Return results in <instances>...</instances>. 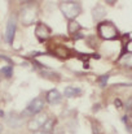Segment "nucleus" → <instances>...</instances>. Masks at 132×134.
<instances>
[{"mask_svg":"<svg viewBox=\"0 0 132 134\" xmlns=\"http://www.w3.org/2000/svg\"><path fill=\"white\" fill-rule=\"evenodd\" d=\"M16 30H17V17L12 14L7 22V29L4 33V39L8 44H13L14 37H16Z\"/></svg>","mask_w":132,"mask_h":134,"instance_id":"39448f33","label":"nucleus"},{"mask_svg":"<svg viewBox=\"0 0 132 134\" xmlns=\"http://www.w3.org/2000/svg\"><path fill=\"white\" fill-rule=\"evenodd\" d=\"M97 35L104 41H115L121 37L118 27L111 21H101L96 26Z\"/></svg>","mask_w":132,"mask_h":134,"instance_id":"f257e3e1","label":"nucleus"},{"mask_svg":"<svg viewBox=\"0 0 132 134\" xmlns=\"http://www.w3.org/2000/svg\"><path fill=\"white\" fill-rule=\"evenodd\" d=\"M124 65L132 69V53H127L126 60H124Z\"/></svg>","mask_w":132,"mask_h":134,"instance_id":"a211bd4d","label":"nucleus"},{"mask_svg":"<svg viewBox=\"0 0 132 134\" xmlns=\"http://www.w3.org/2000/svg\"><path fill=\"white\" fill-rule=\"evenodd\" d=\"M54 125H56V119H48L45 121V124L42 126V132L43 133H52V130L54 129Z\"/></svg>","mask_w":132,"mask_h":134,"instance_id":"4468645a","label":"nucleus"},{"mask_svg":"<svg viewBox=\"0 0 132 134\" xmlns=\"http://www.w3.org/2000/svg\"><path fill=\"white\" fill-rule=\"evenodd\" d=\"M52 34V30L48 25H45L44 22H38L36 27H35V37L38 38L39 42H45L49 39Z\"/></svg>","mask_w":132,"mask_h":134,"instance_id":"423d86ee","label":"nucleus"},{"mask_svg":"<svg viewBox=\"0 0 132 134\" xmlns=\"http://www.w3.org/2000/svg\"><path fill=\"white\" fill-rule=\"evenodd\" d=\"M105 14H106V12H105V8L102 5H96L93 8V10H92L93 20L95 21H98V22H101V20L105 17Z\"/></svg>","mask_w":132,"mask_h":134,"instance_id":"1a4fd4ad","label":"nucleus"},{"mask_svg":"<svg viewBox=\"0 0 132 134\" xmlns=\"http://www.w3.org/2000/svg\"><path fill=\"white\" fill-rule=\"evenodd\" d=\"M38 17V8L34 4V1H26V4L22 7L20 12V20L23 26H30L35 22Z\"/></svg>","mask_w":132,"mask_h":134,"instance_id":"f03ea898","label":"nucleus"},{"mask_svg":"<svg viewBox=\"0 0 132 134\" xmlns=\"http://www.w3.org/2000/svg\"><path fill=\"white\" fill-rule=\"evenodd\" d=\"M114 105H115L117 108H122V105H123V104H122V100H121V99H115V100H114Z\"/></svg>","mask_w":132,"mask_h":134,"instance_id":"aec40b11","label":"nucleus"},{"mask_svg":"<svg viewBox=\"0 0 132 134\" xmlns=\"http://www.w3.org/2000/svg\"><path fill=\"white\" fill-rule=\"evenodd\" d=\"M126 109H127V116H132V98L128 99V102L126 104Z\"/></svg>","mask_w":132,"mask_h":134,"instance_id":"6ab92c4d","label":"nucleus"},{"mask_svg":"<svg viewBox=\"0 0 132 134\" xmlns=\"http://www.w3.org/2000/svg\"><path fill=\"white\" fill-rule=\"evenodd\" d=\"M83 27H82V25L79 24V22H77L75 20L74 21H70L69 24H67V31H69V34L70 35H77L78 33H80V30H82Z\"/></svg>","mask_w":132,"mask_h":134,"instance_id":"9b49d317","label":"nucleus"},{"mask_svg":"<svg viewBox=\"0 0 132 134\" xmlns=\"http://www.w3.org/2000/svg\"><path fill=\"white\" fill-rule=\"evenodd\" d=\"M27 129L34 132V133H38L39 130H42V125L39 124V121L34 117V119H30L27 121Z\"/></svg>","mask_w":132,"mask_h":134,"instance_id":"ddd939ff","label":"nucleus"},{"mask_svg":"<svg viewBox=\"0 0 132 134\" xmlns=\"http://www.w3.org/2000/svg\"><path fill=\"white\" fill-rule=\"evenodd\" d=\"M109 77H110V74H109V73H106V74H102V76H100V77L97 78V82L100 83V86H101V87H105V86H106Z\"/></svg>","mask_w":132,"mask_h":134,"instance_id":"f3484780","label":"nucleus"},{"mask_svg":"<svg viewBox=\"0 0 132 134\" xmlns=\"http://www.w3.org/2000/svg\"><path fill=\"white\" fill-rule=\"evenodd\" d=\"M91 122H92V132H93V134H102V126H101V124L98 121L91 120Z\"/></svg>","mask_w":132,"mask_h":134,"instance_id":"dca6fc26","label":"nucleus"},{"mask_svg":"<svg viewBox=\"0 0 132 134\" xmlns=\"http://www.w3.org/2000/svg\"><path fill=\"white\" fill-rule=\"evenodd\" d=\"M7 122H8V125L10 126V128H20L21 125H22V120H21V117H18V116H13V113H10V117H7Z\"/></svg>","mask_w":132,"mask_h":134,"instance_id":"f8f14e48","label":"nucleus"},{"mask_svg":"<svg viewBox=\"0 0 132 134\" xmlns=\"http://www.w3.org/2000/svg\"><path fill=\"white\" fill-rule=\"evenodd\" d=\"M3 130H4V126H3V124L0 122V134L3 133Z\"/></svg>","mask_w":132,"mask_h":134,"instance_id":"412c9836","label":"nucleus"},{"mask_svg":"<svg viewBox=\"0 0 132 134\" xmlns=\"http://www.w3.org/2000/svg\"><path fill=\"white\" fill-rule=\"evenodd\" d=\"M0 74H3L5 78H10L13 76V65H5L0 69Z\"/></svg>","mask_w":132,"mask_h":134,"instance_id":"2eb2a0df","label":"nucleus"},{"mask_svg":"<svg viewBox=\"0 0 132 134\" xmlns=\"http://www.w3.org/2000/svg\"><path fill=\"white\" fill-rule=\"evenodd\" d=\"M54 56H57V57H61V59H67V57H70L71 56V51L67 48V47H65V46H54V48L53 49H49Z\"/></svg>","mask_w":132,"mask_h":134,"instance_id":"6e6552de","label":"nucleus"},{"mask_svg":"<svg viewBox=\"0 0 132 134\" xmlns=\"http://www.w3.org/2000/svg\"><path fill=\"white\" fill-rule=\"evenodd\" d=\"M45 100L49 104H58L62 100V95L57 89H52L45 94Z\"/></svg>","mask_w":132,"mask_h":134,"instance_id":"0eeeda50","label":"nucleus"},{"mask_svg":"<svg viewBox=\"0 0 132 134\" xmlns=\"http://www.w3.org/2000/svg\"><path fill=\"white\" fill-rule=\"evenodd\" d=\"M44 105H45L44 99L40 98V96H38V98L33 99V100L29 103V105H27L26 109L22 112V115H26V116H36V115H39L44 109Z\"/></svg>","mask_w":132,"mask_h":134,"instance_id":"20e7f679","label":"nucleus"},{"mask_svg":"<svg viewBox=\"0 0 132 134\" xmlns=\"http://www.w3.org/2000/svg\"><path fill=\"white\" fill-rule=\"evenodd\" d=\"M35 134H52V133H43V132H42V133H39V132H38V133H35Z\"/></svg>","mask_w":132,"mask_h":134,"instance_id":"4be33fe9","label":"nucleus"},{"mask_svg":"<svg viewBox=\"0 0 132 134\" xmlns=\"http://www.w3.org/2000/svg\"><path fill=\"white\" fill-rule=\"evenodd\" d=\"M0 78H1V76H0Z\"/></svg>","mask_w":132,"mask_h":134,"instance_id":"5701e85b","label":"nucleus"},{"mask_svg":"<svg viewBox=\"0 0 132 134\" xmlns=\"http://www.w3.org/2000/svg\"><path fill=\"white\" fill-rule=\"evenodd\" d=\"M58 8L62 14L70 21H74L82 13V4L79 1H61L58 4Z\"/></svg>","mask_w":132,"mask_h":134,"instance_id":"7ed1b4c3","label":"nucleus"},{"mask_svg":"<svg viewBox=\"0 0 132 134\" xmlns=\"http://www.w3.org/2000/svg\"><path fill=\"white\" fill-rule=\"evenodd\" d=\"M64 94H65L66 98H77V96H80L83 94V91H82V89H79V87L67 86V87H65Z\"/></svg>","mask_w":132,"mask_h":134,"instance_id":"9d476101","label":"nucleus"}]
</instances>
